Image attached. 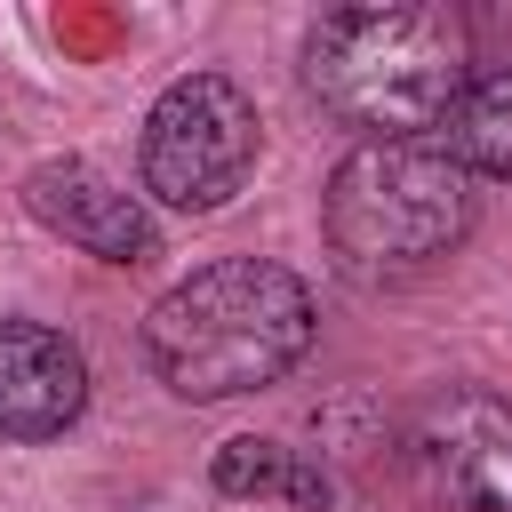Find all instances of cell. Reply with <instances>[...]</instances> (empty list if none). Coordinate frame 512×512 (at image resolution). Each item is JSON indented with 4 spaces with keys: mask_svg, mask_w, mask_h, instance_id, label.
Masks as SVG:
<instances>
[{
    "mask_svg": "<svg viewBox=\"0 0 512 512\" xmlns=\"http://www.w3.org/2000/svg\"><path fill=\"white\" fill-rule=\"evenodd\" d=\"M208 480H216L224 496H280V504H304V512H320V504H328V472H320V464H304L288 440H264V432L224 440Z\"/></svg>",
    "mask_w": 512,
    "mask_h": 512,
    "instance_id": "9c48e42d",
    "label": "cell"
},
{
    "mask_svg": "<svg viewBox=\"0 0 512 512\" xmlns=\"http://www.w3.org/2000/svg\"><path fill=\"white\" fill-rule=\"evenodd\" d=\"M88 408V360L64 328L0 312V440H56Z\"/></svg>",
    "mask_w": 512,
    "mask_h": 512,
    "instance_id": "52a82bcc",
    "label": "cell"
},
{
    "mask_svg": "<svg viewBox=\"0 0 512 512\" xmlns=\"http://www.w3.org/2000/svg\"><path fill=\"white\" fill-rule=\"evenodd\" d=\"M408 464L440 512H512V400L448 384L408 416Z\"/></svg>",
    "mask_w": 512,
    "mask_h": 512,
    "instance_id": "5b68a950",
    "label": "cell"
},
{
    "mask_svg": "<svg viewBox=\"0 0 512 512\" xmlns=\"http://www.w3.org/2000/svg\"><path fill=\"white\" fill-rule=\"evenodd\" d=\"M304 88L320 96V112H336L368 144L424 136L472 88V32L448 0L336 8L304 40Z\"/></svg>",
    "mask_w": 512,
    "mask_h": 512,
    "instance_id": "7a4b0ae2",
    "label": "cell"
},
{
    "mask_svg": "<svg viewBox=\"0 0 512 512\" xmlns=\"http://www.w3.org/2000/svg\"><path fill=\"white\" fill-rule=\"evenodd\" d=\"M256 144H264V120L248 104V88L224 72H184L152 96L136 168H144V192L160 208L208 216L256 176Z\"/></svg>",
    "mask_w": 512,
    "mask_h": 512,
    "instance_id": "277c9868",
    "label": "cell"
},
{
    "mask_svg": "<svg viewBox=\"0 0 512 512\" xmlns=\"http://www.w3.org/2000/svg\"><path fill=\"white\" fill-rule=\"evenodd\" d=\"M24 208H32L56 240L88 248L96 264L136 272V264H152V256H160V224H152L144 192L112 184L96 160H40V168L24 176Z\"/></svg>",
    "mask_w": 512,
    "mask_h": 512,
    "instance_id": "8992f818",
    "label": "cell"
},
{
    "mask_svg": "<svg viewBox=\"0 0 512 512\" xmlns=\"http://www.w3.org/2000/svg\"><path fill=\"white\" fill-rule=\"evenodd\" d=\"M312 288L272 256H216L144 312V360L176 400H240L312 352Z\"/></svg>",
    "mask_w": 512,
    "mask_h": 512,
    "instance_id": "6da1fadb",
    "label": "cell"
},
{
    "mask_svg": "<svg viewBox=\"0 0 512 512\" xmlns=\"http://www.w3.org/2000/svg\"><path fill=\"white\" fill-rule=\"evenodd\" d=\"M472 184L488 176V184H512V64L504 72H488V80H472L464 96H456V112L440 120V136H432Z\"/></svg>",
    "mask_w": 512,
    "mask_h": 512,
    "instance_id": "ba28073f",
    "label": "cell"
},
{
    "mask_svg": "<svg viewBox=\"0 0 512 512\" xmlns=\"http://www.w3.org/2000/svg\"><path fill=\"white\" fill-rule=\"evenodd\" d=\"M472 208H480L472 176L432 136H392V144H352L336 160L320 224H328V256L360 288H392L456 256L472 232Z\"/></svg>",
    "mask_w": 512,
    "mask_h": 512,
    "instance_id": "3957f363",
    "label": "cell"
}]
</instances>
